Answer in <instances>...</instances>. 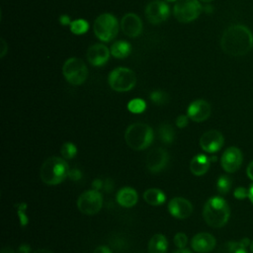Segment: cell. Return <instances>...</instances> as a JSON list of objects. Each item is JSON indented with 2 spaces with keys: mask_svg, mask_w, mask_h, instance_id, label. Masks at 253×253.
I'll return each mask as SVG.
<instances>
[{
  "mask_svg": "<svg viewBox=\"0 0 253 253\" xmlns=\"http://www.w3.org/2000/svg\"><path fill=\"white\" fill-rule=\"evenodd\" d=\"M221 49L230 56H242L253 47V35L243 25H232L222 34L220 39Z\"/></svg>",
  "mask_w": 253,
  "mask_h": 253,
  "instance_id": "cell-1",
  "label": "cell"
},
{
  "mask_svg": "<svg viewBox=\"0 0 253 253\" xmlns=\"http://www.w3.org/2000/svg\"><path fill=\"white\" fill-rule=\"evenodd\" d=\"M230 215L227 203L220 197H212L207 201L203 211L205 221L211 227L223 226Z\"/></svg>",
  "mask_w": 253,
  "mask_h": 253,
  "instance_id": "cell-2",
  "label": "cell"
},
{
  "mask_svg": "<svg viewBox=\"0 0 253 253\" xmlns=\"http://www.w3.org/2000/svg\"><path fill=\"white\" fill-rule=\"evenodd\" d=\"M68 164L63 158L52 156L47 158L42 165L40 177L46 185H57L68 177Z\"/></svg>",
  "mask_w": 253,
  "mask_h": 253,
  "instance_id": "cell-3",
  "label": "cell"
},
{
  "mask_svg": "<svg viewBox=\"0 0 253 253\" xmlns=\"http://www.w3.org/2000/svg\"><path fill=\"white\" fill-rule=\"evenodd\" d=\"M125 140L134 150L145 149L153 140V130L146 124H132L126 130Z\"/></svg>",
  "mask_w": 253,
  "mask_h": 253,
  "instance_id": "cell-4",
  "label": "cell"
},
{
  "mask_svg": "<svg viewBox=\"0 0 253 253\" xmlns=\"http://www.w3.org/2000/svg\"><path fill=\"white\" fill-rule=\"evenodd\" d=\"M118 31V20L110 13L99 15L94 22V34L102 42H110L115 39Z\"/></svg>",
  "mask_w": 253,
  "mask_h": 253,
  "instance_id": "cell-5",
  "label": "cell"
},
{
  "mask_svg": "<svg viewBox=\"0 0 253 253\" xmlns=\"http://www.w3.org/2000/svg\"><path fill=\"white\" fill-rule=\"evenodd\" d=\"M110 87L117 92H126L131 90L136 83L134 72L126 67H117L108 77Z\"/></svg>",
  "mask_w": 253,
  "mask_h": 253,
  "instance_id": "cell-6",
  "label": "cell"
},
{
  "mask_svg": "<svg viewBox=\"0 0 253 253\" xmlns=\"http://www.w3.org/2000/svg\"><path fill=\"white\" fill-rule=\"evenodd\" d=\"M62 74L66 81L71 85H80L86 80L88 69L82 59L78 57H70L62 66Z\"/></svg>",
  "mask_w": 253,
  "mask_h": 253,
  "instance_id": "cell-7",
  "label": "cell"
},
{
  "mask_svg": "<svg viewBox=\"0 0 253 253\" xmlns=\"http://www.w3.org/2000/svg\"><path fill=\"white\" fill-rule=\"evenodd\" d=\"M203 6L198 0H177L174 5V16L180 23H190L202 13Z\"/></svg>",
  "mask_w": 253,
  "mask_h": 253,
  "instance_id": "cell-8",
  "label": "cell"
},
{
  "mask_svg": "<svg viewBox=\"0 0 253 253\" xmlns=\"http://www.w3.org/2000/svg\"><path fill=\"white\" fill-rule=\"evenodd\" d=\"M103 206V197L97 190H89L82 193L77 200L78 210L85 214L97 213Z\"/></svg>",
  "mask_w": 253,
  "mask_h": 253,
  "instance_id": "cell-9",
  "label": "cell"
},
{
  "mask_svg": "<svg viewBox=\"0 0 253 253\" xmlns=\"http://www.w3.org/2000/svg\"><path fill=\"white\" fill-rule=\"evenodd\" d=\"M169 15L170 9L165 1L153 0L149 2L145 8V17L147 21L153 25L166 21Z\"/></svg>",
  "mask_w": 253,
  "mask_h": 253,
  "instance_id": "cell-10",
  "label": "cell"
},
{
  "mask_svg": "<svg viewBox=\"0 0 253 253\" xmlns=\"http://www.w3.org/2000/svg\"><path fill=\"white\" fill-rule=\"evenodd\" d=\"M169 160L167 151L164 148L156 147L149 151L146 156V167L152 173H158L162 171Z\"/></svg>",
  "mask_w": 253,
  "mask_h": 253,
  "instance_id": "cell-11",
  "label": "cell"
},
{
  "mask_svg": "<svg viewBox=\"0 0 253 253\" xmlns=\"http://www.w3.org/2000/svg\"><path fill=\"white\" fill-rule=\"evenodd\" d=\"M242 152L235 146H230L225 149L221 156V167L228 173H233L239 169L242 164Z\"/></svg>",
  "mask_w": 253,
  "mask_h": 253,
  "instance_id": "cell-12",
  "label": "cell"
},
{
  "mask_svg": "<svg viewBox=\"0 0 253 253\" xmlns=\"http://www.w3.org/2000/svg\"><path fill=\"white\" fill-rule=\"evenodd\" d=\"M224 139L220 131L216 129H211L206 131L200 138V145L203 150L209 153L218 151L223 145Z\"/></svg>",
  "mask_w": 253,
  "mask_h": 253,
  "instance_id": "cell-13",
  "label": "cell"
},
{
  "mask_svg": "<svg viewBox=\"0 0 253 253\" xmlns=\"http://www.w3.org/2000/svg\"><path fill=\"white\" fill-rule=\"evenodd\" d=\"M211 112V105L205 100L198 99L189 105L187 115L193 122L201 123L210 117Z\"/></svg>",
  "mask_w": 253,
  "mask_h": 253,
  "instance_id": "cell-14",
  "label": "cell"
},
{
  "mask_svg": "<svg viewBox=\"0 0 253 253\" xmlns=\"http://www.w3.org/2000/svg\"><path fill=\"white\" fill-rule=\"evenodd\" d=\"M121 28L125 35L129 38H135L142 32L141 19L134 13L126 14L121 20Z\"/></svg>",
  "mask_w": 253,
  "mask_h": 253,
  "instance_id": "cell-15",
  "label": "cell"
},
{
  "mask_svg": "<svg viewBox=\"0 0 253 253\" xmlns=\"http://www.w3.org/2000/svg\"><path fill=\"white\" fill-rule=\"evenodd\" d=\"M111 50L102 43H95L87 50V60L93 66H102L110 58Z\"/></svg>",
  "mask_w": 253,
  "mask_h": 253,
  "instance_id": "cell-16",
  "label": "cell"
},
{
  "mask_svg": "<svg viewBox=\"0 0 253 253\" xmlns=\"http://www.w3.org/2000/svg\"><path fill=\"white\" fill-rule=\"evenodd\" d=\"M168 210L170 213L180 219L187 218L193 211L192 204L184 198H174L168 204Z\"/></svg>",
  "mask_w": 253,
  "mask_h": 253,
  "instance_id": "cell-17",
  "label": "cell"
},
{
  "mask_svg": "<svg viewBox=\"0 0 253 253\" xmlns=\"http://www.w3.org/2000/svg\"><path fill=\"white\" fill-rule=\"evenodd\" d=\"M191 246L198 253H208L214 248L215 238L208 232H200L192 238Z\"/></svg>",
  "mask_w": 253,
  "mask_h": 253,
  "instance_id": "cell-18",
  "label": "cell"
},
{
  "mask_svg": "<svg viewBox=\"0 0 253 253\" xmlns=\"http://www.w3.org/2000/svg\"><path fill=\"white\" fill-rule=\"evenodd\" d=\"M211 158L205 154H198L190 162V170L196 176L204 175L210 168Z\"/></svg>",
  "mask_w": 253,
  "mask_h": 253,
  "instance_id": "cell-19",
  "label": "cell"
},
{
  "mask_svg": "<svg viewBox=\"0 0 253 253\" xmlns=\"http://www.w3.org/2000/svg\"><path fill=\"white\" fill-rule=\"evenodd\" d=\"M137 193L134 189L125 187L117 194V202L125 208H131L137 203Z\"/></svg>",
  "mask_w": 253,
  "mask_h": 253,
  "instance_id": "cell-20",
  "label": "cell"
},
{
  "mask_svg": "<svg viewBox=\"0 0 253 253\" xmlns=\"http://www.w3.org/2000/svg\"><path fill=\"white\" fill-rule=\"evenodd\" d=\"M249 239L244 238L240 241H227L221 244L216 253H247Z\"/></svg>",
  "mask_w": 253,
  "mask_h": 253,
  "instance_id": "cell-21",
  "label": "cell"
},
{
  "mask_svg": "<svg viewBox=\"0 0 253 253\" xmlns=\"http://www.w3.org/2000/svg\"><path fill=\"white\" fill-rule=\"evenodd\" d=\"M168 242L161 233L154 234L148 242V253H166Z\"/></svg>",
  "mask_w": 253,
  "mask_h": 253,
  "instance_id": "cell-22",
  "label": "cell"
},
{
  "mask_svg": "<svg viewBox=\"0 0 253 253\" xmlns=\"http://www.w3.org/2000/svg\"><path fill=\"white\" fill-rule=\"evenodd\" d=\"M131 51V45L126 41H117L111 46V54L116 58H126Z\"/></svg>",
  "mask_w": 253,
  "mask_h": 253,
  "instance_id": "cell-23",
  "label": "cell"
},
{
  "mask_svg": "<svg viewBox=\"0 0 253 253\" xmlns=\"http://www.w3.org/2000/svg\"><path fill=\"white\" fill-rule=\"evenodd\" d=\"M144 201L151 206H159L165 202V194L159 189H148L143 194Z\"/></svg>",
  "mask_w": 253,
  "mask_h": 253,
  "instance_id": "cell-24",
  "label": "cell"
},
{
  "mask_svg": "<svg viewBox=\"0 0 253 253\" xmlns=\"http://www.w3.org/2000/svg\"><path fill=\"white\" fill-rule=\"evenodd\" d=\"M158 136L163 143H172L175 139V130L171 125L163 123L158 127Z\"/></svg>",
  "mask_w": 253,
  "mask_h": 253,
  "instance_id": "cell-25",
  "label": "cell"
},
{
  "mask_svg": "<svg viewBox=\"0 0 253 253\" xmlns=\"http://www.w3.org/2000/svg\"><path fill=\"white\" fill-rule=\"evenodd\" d=\"M89 29L88 22L84 19H76L70 24V31L74 35H83Z\"/></svg>",
  "mask_w": 253,
  "mask_h": 253,
  "instance_id": "cell-26",
  "label": "cell"
},
{
  "mask_svg": "<svg viewBox=\"0 0 253 253\" xmlns=\"http://www.w3.org/2000/svg\"><path fill=\"white\" fill-rule=\"evenodd\" d=\"M231 184H232L231 179L226 175H222L218 178V180L216 182V189L219 194L225 195L231 189Z\"/></svg>",
  "mask_w": 253,
  "mask_h": 253,
  "instance_id": "cell-27",
  "label": "cell"
},
{
  "mask_svg": "<svg viewBox=\"0 0 253 253\" xmlns=\"http://www.w3.org/2000/svg\"><path fill=\"white\" fill-rule=\"evenodd\" d=\"M150 100L155 104V105H165L169 101V96L166 92L162 90H155L150 93Z\"/></svg>",
  "mask_w": 253,
  "mask_h": 253,
  "instance_id": "cell-28",
  "label": "cell"
},
{
  "mask_svg": "<svg viewBox=\"0 0 253 253\" xmlns=\"http://www.w3.org/2000/svg\"><path fill=\"white\" fill-rule=\"evenodd\" d=\"M146 108V104L145 102L140 99V98H135V99H132L128 102L127 104V109L129 112L133 113V114H139V113H142Z\"/></svg>",
  "mask_w": 253,
  "mask_h": 253,
  "instance_id": "cell-29",
  "label": "cell"
},
{
  "mask_svg": "<svg viewBox=\"0 0 253 253\" xmlns=\"http://www.w3.org/2000/svg\"><path fill=\"white\" fill-rule=\"evenodd\" d=\"M60 153L61 155L65 158V159H71L73 158L76 153H77V148L76 146L71 143V142H66L64 143L62 146H61V149H60Z\"/></svg>",
  "mask_w": 253,
  "mask_h": 253,
  "instance_id": "cell-30",
  "label": "cell"
},
{
  "mask_svg": "<svg viewBox=\"0 0 253 253\" xmlns=\"http://www.w3.org/2000/svg\"><path fill=\"white\" fill-rule=\"evenodd\" d=\"M187 242H188V237L183 232H178L174 236V243L178 249L185 248V246L187 245Z\"/></svg>",
  "mask_w": 253,
  "mask_h": 253,
  "instance_id": "cell-31",
  "label": "cell"
},
{
  "mask_svg": "<svg viewBox=\"0 0 253 253\" xmlns=\"http://www.w3.org/2000/svg\"><path fill=\"white\" fill-rule=\"evenodd\" d=\"M18 208V215L20 216V222L22 226H25L28 223V218L27 215L25 214V209H26V204L22 203L17 205Z\"/></svg>",
  "mask_w": 253,
  "mask_h": 253,
  "instance_id": "cell-32",
  "label": "cell"
},
{
  "mask_svg": "<svg viewBox=\"0 0 253 253\" xmlns=\"http://www.w3.org/2000/svg\"><path fill=\"white\" fill-rule=\"evenodd\" d=\"M234 197L238 200H243L248 197V190L244 187H238L234 190Z\"/></svg>",
  "mask_w": 253,
  "mask_h": 253,
  "instance_id": "cell-33",
  "label": "cell"
},
{
  "mask_svg": "<svg viewBox=\"0 0 253 253\" xmlns=\"http://www.w3.org/2000/svg\"><path fill=\"white\" fill-rule=\"evenodd\" d=\"M68 177H69V179H71L72 181H78V180L81 179L82 173H81V171H80L79 169H76V168L69 169Z\"/></svg>",
  "mask_w": 253,
  "mask_h": 253,
  "instance_id": "cell-34",
  "label": "cell"
},
{
  "mask_svg": "<svg viewBox=\"0 0 253 253\" xmlns=\"http://www.w3.org/2000/svg\"><path fill=\"white\" fill-rule=\"evenodd\" d=\"M188 122H189V117L188 116L180 115L176 120V126L180 128H183L188 125Z\"/></svg>",
  "mask_w": 253,
  "mask_h": 253,
  "instance_id": "cell-35",
  "label": "cell"
},
{
  "mask_svg": "<svg viewBox=\"0 0 253 253\" xmlns=\"http://www.w3.org/2000/svg\"><path fill=\"white\" fill-rule=\"evenodd\" d=\"M92 187H93L94 190L99 191V190L103 189V187H104V182H103L101 179H95V180L92 182Z\"/></svg>",
  "mask_w": 253,
  "mask_h": 253,
  "instance_id": "cell-36",
  "label": "cell"
},
{
  "mask_svg": "<svg viewBox=\"0 0 253 253\" xmlns=\"http://www.w3.org/2000/svg\"><path fill=\"white\" fill-rule=\"evenodd\" d=\"M59 22H60V24L63 25V26H67V25L70 26V24H71L70 17L67 16V15H61V16L59 17Z\"/></svg>",
  "mask_w": 253,
  "mask_h": 253,
  "instance_id": "cell-37",
  "label": "cell"
},
{
  "mask_svg": "<svg viewBox=\"0 0 253 253\" xmlns=\"http://www.w3.org/2000/svg\"><path fill=\"white\" fill-rule=\"evenodd\" d=\"M113 187H114L113 181L110 180V179H106L105 182H104V187H103V189H104L106 192H110V191L113 190Z\"/></svg>",
  "mask_w": 253,
  "mask_h": 253,
  "instance_id": "cell-38",
  "label": "cell"
},
{
  "mask_svg": "<svg viewBox=\"0 0 253 253\" xmlns=\"http://www.w3.org/2000/svg\"><path fill=\"white\" fill-rule=\"evenodd\" d=\"M93 253H112V251H111V249H110L109 247L102 245V246L97 247V248L94 250Z\"/></svg>",
  "mask_w": 253,
  "mask_h": 253,
  "instance_id": "cell-39",
  "label": "cell"
},
{
  "mask_svg": "<svg viewBox=\"0 0 253 253\" xmlns=\"http://www.w3.org/2000/svg\"><path fill=\"white\" fill-rule=\"evenodd\" d=\"M0 42H1V53H0V56L4 57V55L6 54V52L8 50V45H7V43H6L4 39H1Z\"/></svg>",
  "mask_w": 253,
  "mask_h": 253,
  "instance_id": "cell-40",
  "label": "cell"
},
{
  "mask_svg": "<svg viewBox=\"0 0 253 253\" xmlns=\"http://www.w3.org/2000/svg\"><path fill=\"white\" fill-rule=\"evenodd\" d=\"M246 173H247V176L253 180V161H251L249 163V165L247 166V170H246Z\"/></svg>",
  "mask_w": 253,
  "mask_h": 253,
  "instance_id": "cell-41",
  "label": "cell"
},
{
  "mask_svg": "<svg viewBox=\"0 0 253 253\" xmlns=\"http://www.w3.org/2000/svg\"><path fill=\"white\" fill-rule=\"evenodd\" d=\"M31 252V247L27 244H23L19 247V253H30Z\"/></svg>",
  "mask_w": 253,
  "mask_h": 253,
  "instance_id": "cell-42",
  "label": "cell"
},
{
  "mask_svg": "<svg viewBox=\"0 0 253 253\" xmlns=\"http://www.w3.org/2000/svg\"><path fill=\"white\" fill-rule=\"evenodd\" d=\"M248 198L250 199L251 203L253 204V185H251L250 188L248 189Z\"/></svg>",
  "mask_w": 253,
  "mask_h": 253,
  "instance_id": "cell-43",
  "label": "cell"
},
{
  "mask_svg": "<svg viewBox=\"0 0 253 253\" xmlns=\"http://www.w3.org/2000/svg\"><path fill=\"white\" fill-rule=\"evenodd\" d=\"M1 253H16V252L12 248H10V247H5V248H3L1 250Z\"/></svg>",
  "mask_w": 253,
  "mask_h": 253,
  "instance_id": "cell-44",
  "label": "cell"
},
{
  "mask_svg": "<svg viewBox=\"0 0 253 253\" xmlns=\"http://www.w3.org/2000/svg\"><path fill=\"white\" fill-rule=\"evenodd\" d=\"M33 253H53V252L48 249H38V250L34 251Z\"/></svg>",
  "mask_w": 253,
  "mask_h": 253,
  "instance_id": "cell-45",
  "label": "cell"
},
{
  "mask_svg": "<svg viewBox=\"0 0 253 253\" xmlns=\"http://www.w3.org/2000/svg\"><path fill=\"white\" fill-rule=\"evenodd\" d=\"M203 9L205 10V12H207V13H211L212 12V6H210V5H207V6H205V7H203Z\"/></svg>",
  "mask_w": 253,
  "mask_h": 253,
  "instance_id": "cell-46",
  "label": "cell"
},
{
  "mask_svg": "<svg viewBox=\"0 0 253 253\" xmlns=\"http://www.w3.org/2000/svg\"><path fill=\"white\" fill-rule=\"evenodd\" d=\"M174 253H192L189 249H186V248H183V249H178L177 251H175Z\"/></svg>",
  "mask_w": 253,
  "mask_h": 253,
  "instance_id": "cell-47",
  "label": "cell"
},
{
  "mask_svg": "<svg viewBox=\"0 0 253 253\" xmlns=\"http://www.w3.org/2000/svg\"><path fill=\"white\" fill-rule=\"evenodd\" d=\"M250 251L253 253V241L250 243Z\"/></svg>",
  "mask_w": 253,
  "mask_h": 253,
  "instance_id": "cell-48",
  "label": "cell"
},
{
  "mask_svg": "<svg viewBox=\"0 0 253 253\" xmlns=\"http://www.w3.org/2000/svg\"><path fill=\"white\" fill-rule=\"evenodd\" d=\"M200 1L205 2V3H209V2H211V1H212V0H200Z\"/></svg>",
  "mask_w": 253,
  "mask_h": 253,
  "instance_id": "cell-49",
  "label": "cell"
},
{
  "mask_svg": "<svg viewBox=\"0 0 253 253\" xmlns=\"http://www.w3.org/2000/svg\"><path fill=\"white\" fill-rule=\"evenodd\" d=\"M173 1H177V0H165V2H173Z\"/></svg>",
  "mask_w": 253,
  "mask_h": 253,
  "instance_id": "cell-50",
  "label": "cell"
}]
</instances>
